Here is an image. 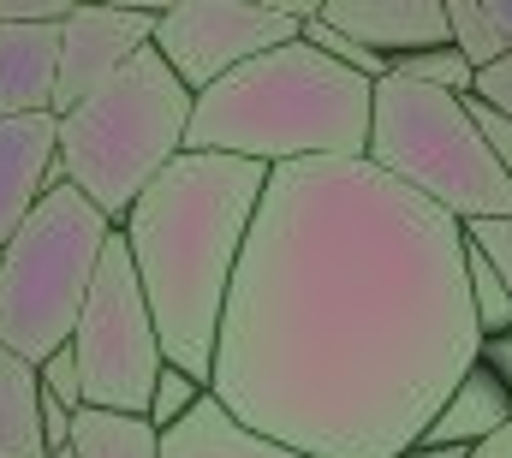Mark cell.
Returning a JSON list of instances; mask_svg holds the SVG:
<instances>
[{"label": "cell", "instance_id": "cell-1", "mask_svg": "<svg viewBox=\"0 0 512 458\" xmlns=\"http://www.w3.org/2000/svg\"><path fill=\"white\" fill-rule=\"evenodd\" d=\"M483 357L465 221L370 161L274 167L209 393L304 458H405Z\"/></svg>", "mask_w": 512, "mask_h": 458}, {"label": "cell", "instance_id": "cell-2", "mask_svg": "<svg viewBox=\"0 0 512 458\" xmlns=\"http://www.w3.org/2000/svg\"><path fill=\"white\" fill-rule=\"evenodd\" d=\"M274 167L239 161V155H197L185 149L131 209L126 250L137 262L161 357L203 387L215 381V351L227 298L251 244L256 209L268 191Z\"/></svg>", "mask_w": 512, "mask_h": 458}, {"label": "cell", "instance_id": "cell-3", "mask_svg": "<svg viewBox=\"0 0 512 458\" xmlns=\"http://www.w3.org/2000/svg\"><path fill=\"white\" fill-rule=\"evenodd\" d=\"M376 125V84L316 54L304 36L274 48L209 96H197L185 149L197 155H239L262 167L298 161H364Z\"/></svg>", "mask_w": 512, "mask_h": 458}, {"label": "cell", "instance_id": "cell-4", "mask_svg": "<svg viewBox=\"0 0 512 458\" xmlns=\"http://www.w3.org/2000/svg\"><path fill=\"white\" fill-rule=\"evenodd\" d=\"M191 114L197 96L149 42L102 96L60 119V161L72 173V191H84L114 227H126L137 197L185 155Z\"/></svg>", "mask_w": 512, "mask_h": 458}, {"label": "cell", "instance_id": "cell-5", "mask_svg": "<svg viewBox=\"0 0 512 458\" xmlns=\"http://www.w3.org/2000/svg\"><path fill=\"white\" fill-rule=\"evenodd\" d=\"M114 232L120 227L72 185L42 197V209L0 250V351L42 369L60 345H72Z\"/></svg>", "mask_w": 512, "mask_h": 458}, {"label": "cell", "instance_id": "cell-6", "mask_svg": "<svg viewBox=\"0 0 512 458\" xmlns=\"http://www.w3.org/2000/svg\"><path fill=\"white\" fill-rule=\"evenodd\" d=\"M370 167L399 179L405 191L429 197L453 221H512V179L501 173L495 149L483 143L471 96L423 90L405 78L376 84V125H370Z\"/></svg>", "mask_w": 512, "mask_h": 458}, {"label": "cell", "instance_id": "cell-7", "mask_svg": "<svg viewBox=\"0 0 512 458\" xmlns=\"http://www.w3.org/2000/svg\"><path fill=\"white\" fill-rule=\"evenodd\" d=\"M78 369H84V405L90 411H120V417H149L155 381L167 369L161 357V334L137 280V262L126 250V232L108 238L102 274L90 286L84 322H78Z\"/></svg>", "mask_w": 512, "mask_h": 458}, {"label": "cell", "instance_id": "cell-8", "mask_svg": "<svg viewBox=\"0 0 512 458\" xmlns=\"http://www.w3.org/2000/svg\"><path fill=\"white\" fill-rule=\"evenodd\" d=\"M298 6H239V0H179L155 12V48L179 72L191 96H209L221 78L251 66L274 48H292L304 36Z\"/></svg>", "mask_w": 512, "mask_h": 458}, {"label": "cell", "instance_id": "cell-9", "mask_svg": "<svg viewBox=\"0 0 512 458\" xmlns=\"http://www.w3.org/2000/svg\"><path fill=\"white\" fill-rule=\"evenodd\" d=\"M149 42H155V12L149 6H72L66 36H60L54 119L78 114L90 96H102Z\"/></svg>", "mask_w": 512, "mask_h": 458}, {"label": "cell", "instance_id": "cell-10", "mask_svg": "<svg viewBox=\"0 0 512 458\" xmlns=\"http://www.w3.org/2000/svg\"><path fill=\"white\" fill-rule=\"evenodd\" d=\"M66 18L72 6H60L54 18H0V119L54 114Z\"/></svg>", "mask_w": 512, "mask_h": 458}, {"label": "cell", "instance_id": "cell-11", "mask_svg": "<svg viewBox=\"0 0 512 458\" xmlns=\"http://www.w3.org/2000/svg\"><path fill=\"white\" fill-rule=\"evenodd\" d=\"M334 30H346L358 48L399 60V54H423V48H453L447 36V6L441 0H328L316 6Z\"/></svg>", "mask_w": 512, "mask_h": 458}, {"label": "cell", "instance_id": "cell-12", "mask_svg": "<svg viewBox=\"0 0 512 458\" xmlns=\"http://www.w3.org/2000/svg\"><path fill=\"white\" fill-rule=\"evenodd\" d=\"M60 155V119H0V250L18 238V227L42 209L48 197V161Z\"/></svg>", "mask_w": 512, "mask_h": 458}, {"label": "cell", "instance_id": "cell-13", "mask_svg": "<svg viewBox=\"0 0 512 458\" xmlns=\"http://www.w3.org/2000/svg\"><path fill=\"white\" fill-rule=\"evenodd\" d=\"M512 423V393L495 381V369H471L459 387H453V399L441 405V417L423 429V441H417V453H471V447H483L495 429H507Z\"/></svg>", "mask_w": 512, "mask_h": 458}, {"label": "cell", "instance_id": "cell-14", "mask_svg": "<svg viewBox=\"0 0 512 458\" xmlns=\"http://www.w3.org/2000/svg\"><path fill=\"white\" fill-rule=\"evenodd\" d=\"M161 458H304V453H292V447H280V441L245 429V423L209 393L179 429L161 435Z\"/></svg>", "mask_w": 512, "mask_h": 458}, {"label": "cell", "instance_id": "cell-15", "mask_svg": "<svg viewBox=\"0 0 512 458\" xmlns=\"http://www.w3.org/2000/svg\"><path fill=\"white\" fill-rule=\"evenodd\" d=\"M0 458H54L42 435V375L12 351H0Z\"/></svg>", "mask_w": 512, "mask_h": 458}, {"label": "cell", "instance_id": "cell-16", "mask_svg": "<svg viewBox=\"0 0 512 458\" xmlns=\"http://www.w3.org/2000/svg\"><path fill=\"white\" fill-rule=\"evenodd\" d=\"M72 458H161V429L149 417L120 411H78L72 423Z\"/></svg>", "mask_w": 512, "mask_h": 458}, {"label": "cell", "instance_id": "cell-17", "mask_svg": "<svg viewBox=\"0 0 512 458\" xmlns=\"http://www.w3.org/2000/svg\"><path fill=\"white\" fill-rule=\"evenodd\" d=\"M447 6V36H453V48L483 72V66H495V60H507V36H501V24L489 18V6L483 0H441Z\"/></svg>", "mask_w": 512, "mask_h": 458}, {"label": "cell", "instance_id": "cell-18", "mask_svg": "<svg viewBox=\"0 0 512 458\" xmlns=\"http://www.w3.org/2000/svg\"><path fill=\"white\" fill-rule=\"evenodd\" d=\"M387 78H405V84H423V90H447V96H471L477 66L459 48H423V54H399L387 66Z\"/></svg>", "mask_w": 512, "mask_h": 458}, {"label": "cell", "instance_id": "cell-19", "mask_svg": "<svg viewBox=\"0 0 512 458\" xmlns=\"http://www.w3.org/2000/svg\"><path fill=\"white\" fill-rule=\"evenodd\" d=\"M304 42H310L316 54H328L334 66H346V72H358V78H370V84H382V78H387V66H393V60H382V54H370V48H358V42H352L346 30H334V24H328L322 12H310V18H304Z\"/></svg>", "mask_w": 512, "mask_h": 458}, {"label": "cell", "instance_id": "cell-20", "mask_svg": "<svg viewBox=\"0 0 512 458\" xmlns=\"http://www.w3.org/2000/svg\"><path fill=\"white\" fill-rule=\"evenodd\" d=\"M471 304H477V322H483V340L512 334V292L507 280L495 274V262L471 244Z\"/></svg>", "mask_w": 512, "mask_h": 458}, {"label": "cell", "instance_id": "cell-21", "mask_svg": "<svg viewBox=\"0 0 512 458\" xmlns=\"http://www.w3.org/2000/svg\"><path fill=\"white\" fill-rule=\"evenodd\" d=\"M203 399H209V387H203L197 375H185V369H173V363H167V369H161V381H155V399H149V423L167 435V429H179Z\"/></svg>", "mask_w": 512, "mask_h": 458}, {"label": "cell", "instance_id": "cell-22", "mask_svg": "<svg viewBox=\"0 0 512 458\" xmlns=\"http://www.w3.org/2000/svg\"><path fill=\"white\" fill-rule=\"evenodd\" d=\"M36 375H42V393H48V399H60L72 417L84 411V369H78V345H60Z\"/></svg>", "mask_w": 512, "mask_h": 458}, {"label": "cell", "instance_id": "cell-23", "mask_svg": "<svg viewBox=\"0 0 512 458\" xmlns=\"http://www.w3.org/2000/svg\"><path fill=\"white\" fill-rule=\"evenodd\" d=\"M465 238L495 262V274L507 280V292H512V221H477V227H465Z\"/></svg>", "mask_w": 512, "mask_h": 458}, {"label": "cell", "instance_id": "cell-24", "mask_svg": "<svg viewBox=\"0 0 512 458\" xmlns=\"http://www.w3.org/2000/svg\"><path fill=\"white\" fill-rule=\"evenodd\" d=\"M471 96H477L483 108H495L501 119H512V54H507V60H495V66H483V72H477Z\"/></svg>", "mask_w": 512, "mask_h": 458}, {"label": "cell", "instance_id": "cell-25", "mask_svg": "<svg viewBox=\"0 0 512 458\" xmlns=\"http://www.w3.org/2000/svg\"><path fill=\"white\" fill-rule=\"evenodd\" d=\"M471 119H477V131H483V143L495 149V161H501V173L512 179V119H501L495 108H483L477 96H471Z\"/></svg>", "mask_w": 512, "mask_h": 458}, {"label": "cell", "instance_id": "cell-26", "mask_svg": "<svg viewBox=\"0 0 512 458\" xmlns=\"http://www.w3.org/2000/svg\"><path fill=\"white\" fill-rule=\"evenodd\" d=\"M483 369H495V381L512 393V334H495V340H483V357H477Z\"/></svg>", "mask_w": 512, "mask_h": 458}, {"label": "cell", "instance_id": "cell-27", "mask_svg": "<svg viewBox=\"0 0 512 458\" xmlns=\"http://www.w3.org/2000/svg\"><path fill=\"white\" fill-rule=\"evenodd\" d=\"M465 458H512V423H507V429H495L483 447H471Z\"/></svg>", "mask_w": 512, "mask_h": 458}, {"label": "cell", "instance_id": "cell-28", "mask_svg": "<svg viewBox=\"0 0 512 458\" xmlns=\"http://www.w3.org/2000/svg\"><path fill=\"white\" fill-rule=\"evenodd\" d=\"M489 6V18L501 24V36H507V48H512V0H483Z\"/></svg>", "mask_w": 512, "mask_h": 458}, {"label": "cell", "instance_id": "cell-29", "mask_svg": "<svg viewBox=\"0 0 512 458\" xmlns=\"http://www.w3.org/2000/svg\"><path fill=\"white\" fill-rule=\"evenodd\" d=\"M54 458H72V447H66V453H54Z\"/></svg>", "mask_w": 512, "mask_h": 458}, {"label": "cell", "instance_id": "cell-30", "mask_svg": "<svg viewBox=\"0 0 512 458\" xmlns=\"http://www.w3.org/2000/svg\"><path fill=\"white\" fill-rule=\"evenodd\" d=\"M405 458H423V453H405Z\"/></svg>", "mask_w": 512, "mask_h": 458}]
</instances>
